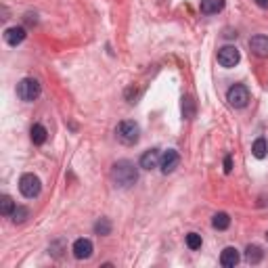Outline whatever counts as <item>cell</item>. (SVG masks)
<instances>
[{"mask_svg":"<svg viewBox=\"0 0 268 268\" xmlns=\"http://www.w3.org/2000/svg\"><path fill=\"white\" fill-rule=\"evenodd\" d=\"M111 180L115 182V187L130 189L132 185H136L138 180V168L132 164L130 159H119L111 168Z\"/></svg>","mask_w":268,"mask_h":268,"instance_id":"1","label":"cell"},{"mask_svg":"<svg viewBox=\"0 0 268 268\" xmlns=\"http://www.w3.org/2000/svg\"><path fill=\"white\" fill-rule=\"evenodd\" d=\"M115 136L122 145H136L138 138H140V128H138L136 122H132V119H124V122L117 124Z\"/></svg>","mask_w":268,"mask_h":268,"instance_id":"2","label":"cell"},{"mask_svg":"<svg viewBox=\"0 0 268 268\" xmlns=\"http://www.w3.org/2000/svg\"><path fill=\"white\" fill-rule=\"evenodd\" d=\"M17 96L21 98V101H25V103L36 101V98L40 96L38 80H34V77H23V80L17 84Z\"/></svg>","mask_w":268,"mask_h":268,"instance_id":"3","label":"cell"},{"mask_svg":"<svg viewBox=\"0 0 268 268\" xmlns=\"http://www.w3.org/2000/svg\"><path fill=\"white\" fill-rule=\"evenodd\" d=\"M227 101H229L230 107H235V109L248 107V103H249L248 86H245V84H235V86H230L229 93H227Z\"/></svg>","mask_w":268,"mask_h":268,"instance_id":"4","label":"cell"},{"mask_svg":"<svg viewBox=\"0 0 268 268\" xmlns=\"http://www.w3.org/2000/svg\"><path fill=\"white\" fill-rule=\"evenodd\" d=\"M19 191L23 197H27V199H34V197H38L42 191V182L36 174H23L19 178Z\"/></svg>","mask_w":268,"mask_h":268,"instance_id":"5","label":"cell"},{"mask_svg":"<svg viewBox=\"0 0 268 268\" xmlns=\"http://www.w3.org/2000/svg\"><path fill=\"white\" fill-rule=\"evenodd\" d=\"M239 61H241V55H239L235 46H222L220 51H218V63H220L222 67H235Z\"/></svg>","mask_w":268,"mask_h":268,"instance_id":"6","label":"cell"},{"mask_svg":"<svg viewBox=\"0 0 268 268\" xmlns=\"http://www.w3.org/2000/svg\"><path fill=\"white\" fill-rule=\"evenodd\" d=\"M178 161H180V155L176 153L174 149H168L161 153V159H159V170L164 174H172L176 168H178Z\"/></svg>","mask_w":268,"mask_h":268,"instance_id":"7","label":"cell"},{"mask_svg":"<svg viewBox=\"0 0 268 268\" xmlns=\"http://www.w3.org/2000/svg\"><path fill=\"white\" fill-rule=\"evenodd\" d=\"M93 241L90 239H77V241L74 243V256L77 260H88L90 256H93Z\"/></svg>","mask_w":268,"mask_h":268,"instance_id":"8","label":"cell"},{"mask_svg":"<svg viewBox=\"0 0 268 268\" xmlns=\"http://www.w3.org/2000/svg\"><path fill=\"white\" fill-rule=\"evenodd\" d=\"M159 149H149L143 153V157H140V168L143 170H155V168H159Z\"/></svg>","mask_w":268,"mask_h":268,"instance_id":"9","label":"cell"},{"mask_svg":"<svg viewBox=\"0 0 268 268\" xmlns=\"http://www.w3.org/2000/svg\"><path fill=\"white\" fill-rule=\"evenodd\" d=\"M249 48L256 57H268V36H253L249 40Z\"/></svg>","mask_w":268,"mask_h":268,"instance_id":"10","label":"cell"},{"mask_svg":"<svg viewBox=\"0 0 268 268\" xmlns=\"http://www.w3.org/2000/svg\"><path fill=\"white\" fill-rule=\"evenodd\" d=\"M239 260H241V256H239V251L235 248H224L220 253V264L224 268H235L239 264Z\"/></svg>","mask_w":268,"mask_h":268,"instance_id":"11","label":"cell"},{"mask_svg":"<svg viewBox=\"0 0 268 268\" xmlns=\"http://www.w3.org/2000/svg\"><path fill=\"white\" fill-rule=\"evenodd\" d=\"M25 36H27V34H25V27H17V25H15V27H9V30L4 32V40L9 42L11 46L21 44V42L25 40Z\"/></svg>","mask_w":268,"mask_h":268,"instance_id":"12","label":"cell"},{"mask_svg":"<svg viewBox=\"0 0 268 268\" xmlns=\"http://www.w3.org/2000/svg\"><path fill=\"white\" fill-rule=\"evenodd\" d=\"M199 9H201L203 15H214V13L224 9V0H201Z\"/></svg>","mask_w":268,"mask_h":268,"instance_id":"13","label":"cell"},{"mask_svg":"<svg viewBox=\"0 0 268 268\" xmlns=\"http://www.w3.org/2000/svg\"><path fill=\"white\" fill-rule=\"evenodd\" d=\"M30 136H32V143L34 145H44L46 138H48V132L42 124H34L32 130H30Z\"/></svg>","mask_w":268,"mask_h":268,"instance_id":"14","label":"cell"},{"mask_svg":"<svg viewBox=\"0 0 268 268\" xmlns=\"http://www.w3.org/2000/svg\"><path fill=\"white\" fill-rule=\"evenodd\" d=\"M264 258V251L258 248V245H248L245 248V260H248L249 264H260Z\"/></svg>","mask_w":268,"mask_h":268,"instance_id":"15","label":"cell"},{"mask_svg":"<svg viewBox=\"0 0 268 268\" xmlns=\"http://www.w3.org/2000/svg\"><path fill=\"white\" fill-rule=\"evenodd\" d=\"M251 153H253V157H258V159H264L266 157V153H268V143H266V138H256L253 140V145H251Z\"/></svg>","mask_w":268,"mask_h":268,"instance_id":"16","label":"cell"},{"mask_svg":"<svg viewBox=\"0 0 268 268\" xmlns=\"http://www.w3.org/2000/svg\"><path fill=\"white\" fill-rule=\"evenodd\" d=\"M211 227H214L216 230H227L230 227V218L229 214H224V211H218V214L211 218Z\"/></svg>","mask_w":268,"mask_h":268,"instance_id":"17","label":"cell"},{"mask_svg":"<svg viewBox=\"0 0 268 268\" xmlns=\"http://www.w3.org/2000/svg\"><path fill=\"white\" fill-rule=\"evenodd\" d=\"M13 210H15V201H13L9 195L0 197V214H2V216H11Z\"/></svg>","mask_w":268,"mask_h":268,"instance_id":"18","label":"cell"},{"mask_svg":"<svg viewBox=\"0 0 268 268\" xmlns=\"http://www.w3.org/2000/svg\"><path fill=\"white\" fill-rule=\"evenodd\" d=\"M27 216H30V210H27L25 206H15V210H13V214H11V218H13V222H15V224L25 222Z\"/></svg>","mask_w":268,"mask_h":268,"instance_id":"19","label":"cell"},{"mask_svg":"<svg viewBox=\"0 0 268 268\" xmlns=\"http://www.w3.org/2000/svg\"><path fill=\"white\" fill-rule=\"evenodd\" d=\"M95 232H96V235H109V232H111V222L107 220V218H101V220L95 224Z\"/></svg>","mask_w":268,"mask_h":268,"instance_id":"20","label":"cell"},{"mask_svg":"<svg viewBox=\"0 0 268 268\" xmlns=\"http://www.w3.org/2000/svg\"><path fill=\"white\" fill-rule=\"evenodd\" d=\"M201 235H197V232H189L187 235V245H189V249H199L201 248Z\"/></svg>","mask_w":268,"mask_h":268,"instance_id":"21","label":"cell"},{"mask_svg":"<svg viewBox=\"0 0 268 268\" xmlns=\"http://www.w3.org/2000/svg\"><path fill=\"white\" fill-rule=\"evenodd\" d=\"M182 111H185V117H193V98H185L182 103Z\"/></svg>","mask_w":268,"mask_h":268,"instance_id":"22","label":"cell"},{"mask_svg":"<svg viewBox=\"0 0 268 268\" xmlns=\"http://www.w3.org/2000/svg\"><path fill=\"white\" fill-rule=\"evenodd\" d=\"M224 172H227V174L232 172V157H230V155H227V157H224Z\"/></svg>","mask_w":268,"mask_h":268,"instance_id":"23","label":"cell"},{"mask_svg":"<svg viewBox=\"0 0 268 268\" xmlns=\"http://www.w3.org/2000/svg\"><path fill=\"white\" fill-rule=\"evenodd\" d=\"M258 6H262V9H268V0H256Z\"/></svg>","mask_w":268,"mask_h":268,"instance_id":"24","label":"cell"},{"mask_svg":"<svg viewBox=\"0 0 268 268\" xmlns=\"http://www.w3.org/2000/svg\"><path fill=\"white\" fill-rule=\"evenodd\" d=\"M224 36H227V38H237V32H230V30H229L227 34H224Z\"/></svg>","mask_w":268,"mask_h":268,"instance_id":"25","label":"cell"},{"mask_svg":"<svg viewBox=\"0 0 268 268\" xmlns=\"http://www.w3.org/2000/svg\"><path fill=\"white\" fill-rule=\"evenodd\" d=\"M266 241H268V232H266Z\"/></svg>","mask_w":268,"mask_h":268,"instance_id":"26","label":"cell"}]
</instances>
